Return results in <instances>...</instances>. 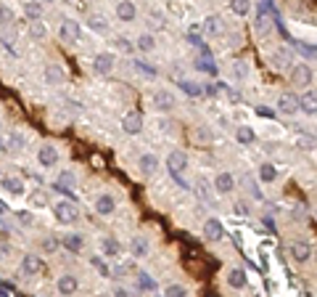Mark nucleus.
<instances>
[{
  "label": "nucleus",
  "mask_w": 317,
  "mask_h": 297,
  "mask_svg": "<svg viewBox=\"0 0 317 297\" xmlns=\"http://www.w3.org/2000/svg\"><path fill=\"white\" fill-rule=\"evenodd\" d=\"M53 215H56L58 223L69 226V223H74V220H77V207L72 202H58V204H53Z\"/></svg>",
  "instance_id": "obj_1"
},
{
  "label": "nucleus",
  "mask_w": 317,
  "mask_h": 297,
  "mask_svg": "<svg viewBox=\"0 0 317 297\" xmlns=\"http://www.w3.org/2000/svg\"><path fill=\"white\" fill-rule=\"evenodd\" d=\"M122 130L127 135H137L143 130V114L140 112H127L125 117H122Z\"/></svg>",
  "instance_id": "obj_2"
},
{
  "label": "nucleus",
  "mask_w": 317,
  "mask_h": 297,
  "mask_svg": "<svg viewBox=\"0 0 317 297\" xmlns=\"http://www.w3.org/2000/svg\"><path fill=\"white\" fill-rule=\"evenodd\" d=\"M291 77H293V85L309 88V82H312V66H307V64H293Z\"/></svg>",
  "instance_id": "obj_3"
},
{
  "label": "nucleus",
  "mask_w": 317,
  "mask_h": 297,
  "mask_svg": "<svg viewBox=\"0 0 317 297\" xmlns=\"http://www.w3.org/2000/svg\"><path fill=\"white\" fill-rule=\"evenodd\" d=\"M114 64H117L114 53H98V56L92 59V72L95 74H109L114 69Z\"/></svg>",
  "instance_id": "obj_4"
},
{
  "label": "nucleus",
  "mask_w": 317,
  "mask_h": 297,
  "mask_svg": "<svg viewBox=\"0 0 317 297\" xmlns=\"http://www.w3.org/2000/svg\"><path fill=\"white\" fill-rule=\"evenodd\" d=\"M196 69H198V72L212 74V77L217 74V64H214V59H212V56H209V48H206V45H201V56L196 59Z\"/></svg>",
  "instance_id": "obj_5"
},
{
  "label": "nucleus",
  "mask_w": 317,
  "mask_h": 297,
  "mask_svg": "<svg viewBox=\"0 0 317 297\" xmlns=\"http://www.w3.org/2000/svg\"><path fill=\"white\" fill-rule=\"evenodd\" d=\"M204 236L209 241H220L222 236H225V228H222V223L217 218H209L206 223H204Z\"/></svg>",
  "instance_id": "obj_6"
},
{
  "label": "nucleus",
  "mask_w": 317,
  "mask_h": 297,
  "mask_svg": "<svg viewBox=\"0 0 317 297\" xmlns=\"http://www.w3.org/2000/svg\"><path fill=\"white\" fill-rule=\"evenodd\" d=\"M167 167H169V173H182L185 167H188V154L185 151H172V154L167 157Z\"/></svg>",
  "instance_id": "obj_7"
},
{
  "label": "nucleus",
  "mask_w": 317,
  "mask_h": 297,
  "mask_svg": "<svg viewBox=\"0 0 317 297\" xmlns=\"http://www.w3.org/2000/svg\"><path fill=\"white\" fill-rule=\"evenodd\" d=\"M272 64H275V69H293V53L288 48H277L275 51V56H272Z\"/></svg>",
  "instance_id": "obj_8"
},
{
  "label": "nucleus",
  "mask_w": 317,
  "mask_h": 297,
  "mask_svg": "<svg viewBox=\"0 0 317 297\" xmlns=\"http://www.w3.org/2000/svg\"><path fill=\"white\" fill-rule=\"evenodd\" d=\"M37 159H40V165L53 167V165L58 162V151H56V146H53V143H43L40 151H37Z\"/></svg>",
  "instance_id": "obj_9"
},
{
  "label": "nucleus",
  "mask_w": 317,
  "mask_h": 297,
  "mask_svg": "<svg viewBox=\"0 0 317 297\" xmlns=\"http://www.w3.org/2000/svg\"><path fill=\"white\" fill-rule=\"evenodd\" d=\"M201 27H204V35L206 37H220L222 32H225V24H222L220 16H206Z\"/></svg>",
  "instance_id": "obj_10"
},
{
  "label": "nucleus",
  "mask_w": 317,
  "mask_h": 297,
  "mask_svg": "<svg viewBox=\"0 0 317 297\" xmlns=\"http://www.w3.org/2000/svg\"><path fill=\"white\" fill-rule=\"evenodd\" d=\"M291 257L296 263H307L309 257H312V247H309V241H293V244H291Z\"/></svg>",
  "instance_id": "obj_11"
},
{
  "label": "nucleus",
  "mask_w": 317,
  "mask_h": 297,
  "mask_svg": "<svg viewBox=\"0 0 317 297\" xmlns=\"http://www.w3.org/2000/svg\"><path fill=\"white\" fill-rule=\"evenodd\" d=\"M77 37H80V24H77L74 19H64V21H61V40L74 43Z\"/></svg>",
  "instance_id": "obj_12"
},
{
  "label": "nucleus",
  "mask_w": 317,
  "mask_h": 297,
  "mask_svg": "<svg viewBox=\"0 0 317 297\" xmlns=\"http://www.w3.org/2000/svg\"><path fill=\"white\" fill-rule=\"evenodd\" d=\"M114 210H117V199H114L111 194H100L95 199V212L98 215H111Z\"/></svg>",
  "instance_id": "obj_13"
},
{
  "label": "nucleus",
  "mask_w": 317,
  "mask_h": 297,
  "mask_svg": "<svg viewBox=\"0 0 317 297\" xmlns=\"http://www.w3.org/2000/svg\"><path fill=\"white\" fill-rule=\"evenodd\" d=\"M43 271V260L37 255H24L21 257V273H27V276H35V273Z\"/></svg>",
  "instance_id": "obj_14"
},
{
  "label": "nucleus",
  "mask_w": 317,
  "mask_h": 297,
  "mask_svg": "<svg viewBox=\"0 0 317 297\" xmlns=\"http://www.w3.org/2000/svg\"><path fill=\"white\" fill-rule=\"evenodd\" d=\"M153 104H156L159 112H172V109H175V96L169 93V90H156V96H153Z\"/></svg>",
  "instance_id": "obj_15"
},
{
  "label": "nucleus",
  "mask_w": 317,
  "mask_h": 297,
  "mask_svg": "<svg viewBox=\"0 0 317 297\" xmlns=\"http://www.w3.org/2000/svg\"><path fill=\"white\" fill-rule=\"evenodd\" d=\"M82 244H85V239H82L80 234H66V236H61V247H64L66 252H72V255L80 252Z\"/></svg>",
  "instance_id": "obj_16"
},
{
  "label": "nucleus",
  "mask_w": 317,
  "mask_h": 297,
  "mask_svg": "<svg viewBox=\"0 0 317 297\" xmlns=\"http://www.w3.org/2000/svg\"><path fill=\"white\" fill-rule=\"evenodd\" d=\"M43 74H45V82H48V85H61V82L66 80V74H64V69H61L58 64H48Z\"/></svg>",
  "instance_id": "obj_17"
},
{
  "label": "nucleus",
  "mask_w": 317,
  "mask_h": 297,
  "mask_svg": "<svg viewBox=\"0 0 317 297\" xmlns=\"http://www.w3.org/2000/svg\"><path fill=\"white\" fill-rule=\"evenodd\" d=\"M277 109H280L283 114H296V112H301L299 109V98L293 96V93H283L280 101H277Z\"/></svg>",
  "instance_id": "obj_18"
},
{
  "label": "nucleus",
  "mask_w": 317,
  "mask_h": 297,
  "mask_svg": "<svg viewBox=\"0 0 317 297\" xmlns=\"http://www.w3.org/2000/svg\"><path fill=\"white\" fill-rule=\"evenodd\" d=\"M117 16H119L122 21H135L137 11H135V3H133V0H119V3H117Z\"/></svg>",
  "instance_id": "obj_19"
},
{
  "label": "nucleus",
  "mask_w": 317,
  "mask_h": 297,
  "mask_svg": "<svg viewBox=\"0 0 317 297\" xmlns=\"http://www.w3.org/2000/svg\"><path fill=\"white\" fill-rule=\"evenodd\" d=\"M272 24H275V16L270 19L267 16V5L262 3V11H259V16H257V32L259 35H270V32H272Z\"/></svg>",
  "instance_id": "obj_20"
},
{
  "label": "nucleus",
  "mask_w": 317,
  "mask_h": 297,
  "mask_svg": "<svg viewBox=\"0 0 317 297\" xmlns=\"http://www.w3.org/2000/svg\"><path fill=\"white\" fill-rule=\"evenodd\" d=\"M233 186H235V180H233V175H230V173H220L217 178H214V188H217V194H230V191H233Z\"/></svg>",
  "instance_id": "obj_21"
},
{
  "label": "nucleus",
  "mask_w": 317,
  "mask_h": 297,
  "mask_svg": "<svg viewBox=\"0 0 317 297\" xmlns=\"http://www.w3.org/2000/svg\"><path fill=\"white\" fill-rule=\"evenodd\" d=\"M3 188L13 196H21L24 194V180L16 178V175H8V178H3Z\"/></svg>",
  "instance_id": "obj_22"
},
{
  "label": "nucleus",
  "mask_w": 317,
  "mask_h": 297,
  "mask_svg": "<svg viewBox=\"0 0 317 297\" xmlns=\"http://www.w3.org/2000/svg\"><path fill=\"white\" fill-rule=\"evenodd\" d=\"M299 109H301V112H307V114H317V93L307 90V93L299 98Z\"/></svg>",
  "instance_id": "obj_23"
},
{
  "label": "nucleus",
  "mask_w": 317,
  "mask_h": 297,
  "mask_svg": "<svg viewBox=\"0 0 317 297\" xmlns=\"http://www.w3.org/2000/svg\"><path fill=\"white\" fill-rule=\"evenodd\" d=\"M77 287H80V281H77L72 273H64V276L58 279V292L61 295H74Z\"/></svg>",
  "instance_id": "obj_24"
},
{
  "label": "nucleus",
  "mask_w": 317,
  "mask_h": 297,
  "mask_svg": "<svg viewBox=\"0 0 317 297\" xmlns=\"http://www.w3.org/2000/svg\"><path fill=\"white\" fill-rule=\"evenodd\" d=\"M130 252H133V257H145L148 255V239L145 236H135L130 241Z\"/></svg>",
  "instance_id": "obj_25"
},
{
  "label": "nucleus",
  "mask_w": 317,
  "mask_h": 297,
  "mask_svg": "<svg viewBox=\"0 0 317 297\" xmlns=\"http://www.w3.org/2000/svg\"><path fill=\"white\" fill-rule=\"evenodd\" d=\"M100 247H103V252L109 255V257H117L122 252V244L114 239V236H103V239H100Z\"/></svg>",
  "instance_id": "obj_26"
},
{
  "label": "nucleus",
  "mask_w": 317,
  "mask_h": 297,
  "mask_svg": "<svg viewBox=\"0 0 317 297\" xmlns=\"http://www.w3.org/2000/svg\"><path fill=\"white\" fill-rule=\"evenodd\" d=\"M156 170H159V159L153 154H143L140 157V173L143 175H153Z\"/></svg>",
  "instance_id": "obj_27"
},
{
  "label": "nucleus",
  "mask_w": 317,
  "mask_h": 297,
  "mask_svg": "<svg viewBox=\"0 0 317 297\" xmlns=\"http://www.w3.org/2000/svg\"><path fill=\"white\" fill-rule=\"evenodd\" d=\"M227 284L233 289H243L246 287V271L243 268H233L227 273Z\"/></svg>",
  "instance_id": "obj_28"
},
{
  "label": "nucleus",
  "mask_w": 317,
  "mask_h": 297,
  "mask_svg": "<svg viewBox=\"0 0 317 297\" xmlns=\"http://www.w3.org/2000/svg\"><path fill=\"white\" fill-rule=\"evenodd\" d=\"M137 289H140V292H153V289H156V281H153L145 271H140L137 273Z\"/></svg>",
  "instance_id": "obj_29"
},
{
  "label": "nucleus",
  "mask_w": 317,
  "mask_h": 297,
  "mask_svg": "<svg viewBox=\"0 0 317 297\" xmlns=\"http://www.w3.org/2000/svg\"><path fill=\"white\" fill-rule=\"evenodd\" d=\"M275 178H277V170H275V165L265 162V165L259 167V180H265V183H272Z\"/></svg>",
  "instance_id": "obj_30"
},
{
  "label": "nucleus",
  "mask_w": 317,
  "mask_h": 297,
  "mask_svg": "<svg viewBox=\"0 0 317 297\" xmlns=\"http://www.w3.org/2000/svg\"><path fill=\"white\" fill-rule=\"evenodd\" d=\"M153 48H156V37H153V35H140V37H137V51L151 53Z\"/></svg>",
  "instance_id": "obj_31"
},
{
  "label": "nucleus",
  "mask_w": 317,
  "mask_h": 297,
  "mask_svg": "<svg viewBox=\"0 0 317 297\" xmlns=\"http://www.w3.org/2000/svg\"><path fill=\"white\" fill-rule=\"evenodd\" d=\"M230 8H233L235 16H246L251 11V0H230Z\"/></svg>",
  "instance_id": "obj_32"
},
{
  "label": "nucleus",
  "mask_w": 317,
  "mask_h": 297,
  "mask_svg": "<svg viewBox=\"0 0 317 297\" xmlns=\"http://www.w3.org/2000/svg\"><path fill=\"white\" fill-rule=\"evenodd\" d=\"M24 13L29 19H40L43 16V5L37 3V0H29V3H24Z\"/></svg>",
  "instance_id": "obj_33"
},
{
  "label": "nucleus",
  "mask_w": 317,
  "mask_h": 297,
  "mask_svg": "<svg viewBox=\"0 0 317 297\" xmlns=\"http://www.w3.org/2000/svg\"><path fill=\"white\" fill-rule=\"evenodd\" d=\"M88 24H90V29H92V32H100V35H106V32H109V24H106V19H103V16H90V21H88Z\"/></svg>",
  "instance_id": "obj_34"
},
{
  "label": "nucleus",
  "mask_w": 317,
  "mask_h": 297,
  "mask_svg": "<svg viewBox=\"0 0 317 297\" xmlns=\"http://www.w3.org/2000/svg\"><path fill=\"white\" fill-rule=\"evenodd\" d=\"M180 88H182L188 96H193V98L204 93V85H196V82H190V80H180Z\"/></svg>",
  "instance_id": "obj_35"
},
{
  "label": "nucleus",
  "mask_w": 317,
  "mask_h": 297,
  "mask_svg": "<svg viewBox=\"0 0 317 297\" xmlns=\"http://www.w3.org/2000/svg\"><path fill=\"white\" fill-rule=\"evenodd\" d=\"M29 35H32V40H45V35H48V29H45L40 21L35 19V24H29Z\"/></svg>",
  "instance_id": "obj_36"
},
{
  "label": "nucleus",
  "mask_w": 317,
  "mask_h": 297,
  "mask_svg": "<svg viewBox=\"0 0 317 297\" xmlns=\"http://www.w3.org/2000/svg\"><path fill=\"white\" fill-rule=\"evenodd\" d=\"M235 138H238V143H251L254 141V130H251V127H238V130H235Z\"/></svg>",
  "instance_id": "obj_37"
},
{
  "label": "nucleus",
  "mask_w": 317,
  "mask_h": 297,
  "mask_svg": "<svg viewBox=\"0 0 317 297\" xmlns=\"http://www.w3.org/2000/svg\"><path fill=\"white\" fill-rule=\"evenodd\" d=\"M0 24H5V27L13 24V11L8 5H0Z\"/></svg>",
  "instance_id": "obj_38"
},
{
  "label": "nucleus",
  "mask_w": 317,
  "mask_h": 297,
  "mask_svg": "<svg viewBox=\"0 0 317 297\" xmlns=\"http://www.w3.org/2000/svg\"><path fill=\"white\" fill-rule=\"evenodd\" d=\"M90 265H92V268H95V271L100 273V276H111L109 265H106L103 260H100V257H92V260H90Z\"/></svg>",
  "instance_id": "obj_39"
},
{
  "label": "nucleus",
  "mask_w": 317,
  "mask_h": 297,
  "mask_svg": "<svg viewBox=\"0 0 317 297\" xmlns=\"http://www.w3.org/2000/svg\"><path fill=\"white\" fill-rule=\"evenodd\" d=\"M114 45H117L119 53H133V51H135V45L130 43L127 37H117V43H114Z\"/></svg>",
  "instance_id": "obj_40"
},
{
  "label": "nucleus",
  "mask_w": 317,
  "mask_h": 297,
  "mask_svg": "<svg viewBox=\"0 0 317 297\" xmlns=\"http://www.w3.org/2000/svg\"><path fill=\"white\" fill-rule=\"evenodd\" d=\"M133 66H135V69H137V72H143V74H145V77H156V69H153V66H151V64H145V61H135Z\"/></svg>",
  "instance_id": "obj_41"
},
{
  "label": "nucleus",
  "mask_w": 317,
  "mask_h": 297,
  "mask_svg": "<svg viewBox=\"0 0 317 297\" xmlns=\"http://www.w3.org/2000/svg\"><path fill=\"white\" fill-rule=\"evenodd\" d=\"M188 295V289H185L182 284H172V287H167V297H185Z\"/></svg>",
  "instance_id": "obj_42"
},
{
  "label": "nucleus",
  "mask_w": 317,
  "mask_h": 297,
  "mask_svg": "<svg viewBox=\"0 0 317 297\" xmlns=\"http://www.w3.org/2000/svg\"><path fill=\"white\" fill-rule=\"evenodd\" d=\"M296 51L304 53L307 59H317V48H309V45H304V43H296Z\"/></svg>",
  "instance_id": "obj_43"
},
{
  "label": "nucleus",
  "mask_w": 317,
  "mask_h": 297,
  "mask_svg": "<svg viewBox=\"0 0 317 297\" xmlns=\"http://www.w3.org/2000/svg\"><path fill=\"white\" fill-rule=\"evenodd\" d=\"M58 244H61V241L56 239V236H48V239H45V241H43V247H45V252H56V249H58Z\"/></svg>",
  "instance_id": "obj_44"
},
{
  "label": "nucleus",
  "mask_w": 317,
  "mask_h": 297,
  "mask_svg": "<svg viewBox=\"0 0 317 297\" xmlns=\"http://www.w3.org/2000/svg\"><path fill=\"white\" fill-rule=\"evenodd\" d=\"M24 143H27V141H24V135H21V133H13V135H11V141H8V146H11V149H21Z\"/></svg>",
  "instance_id": "obj_45"
},
{
  "label": "nucleus",
  "mask_w": 317,
  "mask_h": 297,
  "mask_svg": "<svg viewBox=\"0 0 317 297\" xmlns=\"http://www.w3.org/2000/svg\"><path fill=\"white\" fill-rule=\"evenodd\" d=\"M220 90H225V85H220V82H212V85H204V93H206V96H217Z\"/></svg>",
  "instance_id": "obj_46"
},
{
  "label": "nucleus",
  "mask_w": 317,
  "mask_h": 297,
  "mask_svg": "<svg viewBox=\"0 0 317 297\" xmlns=\"http://www.w3.org/2000/svg\"><path fill=\"white\" fill-rule=\"evenodd\" d=\"M235 212H238V215H249V212H251L249 202H235Z\"/></svg>",
  "instance_id": "obj_47"
},
{
  "label": "nucleus",
  "mask_w": 317,
  "mask_h": 297,
  "mask_svg": "<svg viewBox=\"0 0 317 297\" xmlns=\"http://www.w3.org/2000/svg\"><path fill=\"white\" fill-rule=\"evenodd\" d=\"M257 114H259V117H275V112L272 109H270V106H265V104H262V106H257Z\"/></svg>",
  "instance_id": "obj_48"
},
{
  "label": "nucleus",
  "mask_w": 317,
  "mask_h": 297,
  "mask_svg": "<svg viewBox=\"0 0 317 297\" xmlns=\"http://www.w3.org/2000/svg\"><path fill=\"white\" fill-rule=\"evenodd\" d=\"M16 218H19V223H21V226H29V223H32V215H29L27 210H21V212H16Z\"/></svg>",
  "instance_id": "obj_49"
},
{
  "label": "nucleus",
  "mask_w": 317,
  "mask_h": 297,
  "mask_svg": "<svg viewBox=\"0 0 317 297\" xmlns=\"http://www.w3.org/2000/svg\"><path fill=\"white\" fill-rule=\"evenodd\" d=\"M35 204H37V207H43V204H48V196H45L43 191H35Z\"/></svg>",
  "instance_id": "obj_50"
},
{
  "label": "nucleus",
  "mask_w": 317,
  "mask_h": 297,
  "mask_svg": "<svg viewBox=\"0 0 317 297\" xmlns=\"http://www.w3.org/2000/svg\"><path fill=\"white\" fill-rule=\"evenodd\" d=\"M198 194L204 196V199H206L209 204H212V196H209V191H206V183H204V180H201V183H198Z\"/></svg>",
  "instance_id": "obj_51"
},
{
  "label": "nucleus",
  "mask_w": 317,
  "mask_h": 297,
  "mask_svg": "<svg viewBox=\"0 0 317 297\" xmlns=\"http://www.w3.org/2000/svg\"><path fill=\"white\" fill-rule=\"evenodd\" d=\"M246 72H249V69H246V64L243 61H235V74H238V77H246Z\"/></svg>",
  "instance_id": "obj_52"
},
{
  "label": "nucleus",
  "mask_w": 317,
  "mask_h": 297,
  "mask_svg": "<svg viewBox=\"0 0 317 297\" xmlns=\"http://www.w3.org/2000/svg\"><path fill=\"white\" fill-rule=\"evenodd\" d=\"M246 183H249V188H251V196H254V199H262V194H259L257 183H251V180H246Z\"/></svg>",
  "instance_id": "obj_53"
},
{
  "label": "nucleus",
  "mask_w": 317,
  "mask_h": 297,
  "mask_svg": "<svg viewBox=\"0 0 317 297\" xmlns=\"http://www.w3.org/2000/svg\"><path fill=\"white\" fill-rule=\"evenodd\" d=\"M3 151H8V141H5L3 135H0V154H3Z\"/></svg>",
  "instance_id": "obj_54"
},
{
  "label": "nucleus",
  "mask_w": 317,
  "mask_h": 297,
  "mask_svg": "<svg viewBox=\"0 0 317 297\" xmlns=\"http://www.w3.org/2000/svg\"><path fill=\"white\" fill-rule=\"evenodd\" d=\"M0 215H8V204H5L3 199H0Z\"/></svg>",
  "instance_id": "obj_55"
},
{
  "label": "nucleus",
  "mask_w": 317,
  "mask_h": 297,
  "mask_svg": "<svg viewBox=\"0 0 317 297\" xmlns=\"http://www.w3.org/2000/svg\"><path fill=\"white\" fill-rule=\"evenodd\" d=\"M312 255H315V260H317V249H315V252H312Z\"/></svg>",
  "instance_id": "obj_56"
},
{
  "label": "nucleus",
  "mask_w": 317,
  "mask_h": 297,
  "mask_svg": "<svg viewBox=\"0 0 317 297\" xmlns=\"http://www.w3.org/2000/svg\"><path fill=\"white\" fill-rule=\"evenodd\" d=\"M0 45H3V40H0Z\"/></svg>",
  "instance_id": "obj_57"
},
{
  "label": "nucleus",
  "mask_w": 317,
  "mask_h": 297,
  "mask_svg": "<svg viewBox=\"0 0 317 297\" xmlns=\"http://www.w3.org/2000/svg\"><path fill=\"white\" fill-rule=\"evenodd\" d=\"M315 218H317V212H315Z\"/></svg>",
  "instance_id": "obj_58"
},
{
  "label": "nucleus",
  "mask_w": 317,
  "mask_h": 297,
  "mask_svg": "<svg viewBox=\"0 0 317 297\" xmlns=\"http://www.w3.org/2000/svg\"><path fill=\"white\" fill-rule=\"evenodd\" d=\"M66 3H69V0H66Z\"/></svg>",
  "instance_id": "obj_59"
}]
</instances>
